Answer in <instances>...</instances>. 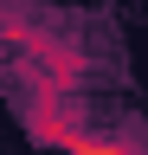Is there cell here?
Masks as SVG:
<instances>
[{
    "instance_id": "cell-2",
    "label": "cell",
    "mask_w": 148,
    "mask_h": 155,
    "mask_svg": "<svg viewBox=\"0 0 148 155\" xmlns=\"http://www.w3.org/2000/svg\"><path fill=\"white\" fill-rule=\"evenodd\" d=\"M26 136L39 149H77V136H84V116L71 97H52V91H32V104H26Z\"/></svg>"
},
{
    "instance_id": "cell-3",
    "label": "cell",
    "mask_w": 148,
    "mask_h": 155,
    "mask_svg": "<svg viewBox=\"0 0 148 155\" xmlns=\"http://www.w3.org/2000/svg\"><path fill=\"white\" fill-rule=\"evenodd\" d=\"M71 155H148V149H135L129 136H77Z\"/></svg>"
},
{
    "instance_id": "cell-1",
    "label": "cell",
    "mask_w": 148,
    "mask_h": 155,
    "mask_svg": "<svg viewBox=\"0 0 148 155\" xmlns=\"http://www.w3.org/2000/svg\"><path fill=\"white\" fill-rule=\"evenodd\" d=\"M0 32L13 39L26 58H32V91H52V97H71L90 78V58L77 39H65V32H45V26H32V19H0Z\"/></svg>"
}]
</instances>
